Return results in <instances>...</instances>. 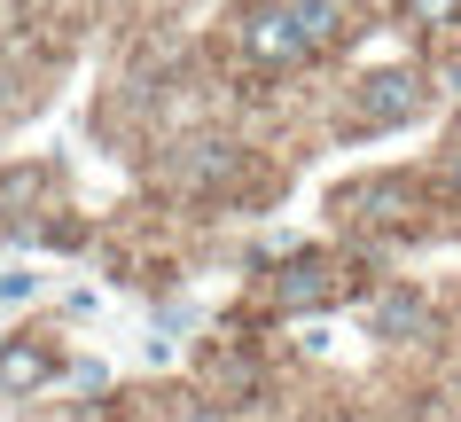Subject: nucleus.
Masks as SVG:
<instances>
[{
	"label": "nucleus",
	"instance_id": "6",
	"mask_svg": "<svg viewBox=\"0 0 461 422\" xmlns=\"http://www.w3.org/2000/svg\"><path fill=\"white\" fill-rule=\"evenodd\" d=\"M0 243H24V250H78L86 243V211L71 203L63 165H48V157L0 165Z\"/></svg>",
	"mask_w": 461,
	"mask_h": 422
},
{
	"label": "nucleus",
	"instance_id": "12",
	"mask_svg": "<svg viewBox=\"0 0 461 422\" xmlns=\"http://www.w3.org/2000/svg\"><path fill=\"white\" fill-rule=\"evenodd\" d=\"M157 422H235V415H227L212 391H195V383H172V391H157Z\"/></svg>",
	"mask_w": 461,
	"mask_h": 422
},
{
	"label": "nucleus",
	"instance_id": "1",
	"mask_svg": "<svg viewBox=\"0 0 461 422\" xmlns=\"http://www.w3.org/2000/svg\"><path fill=\"white\" fill-rule=\"evenodd\" d=\"M321 227L344 250L375 258V266H407V258H430V250L461 243L454 203L438 196V180L422 173V157L414 165L407 157H384V165H352L344 180H329Z\"/></svg>",
	"mask_w": 461,
	"mask_h": 422
},
{
	"label": "nucleus",
	"instance_id": "5",
	"mask_svg": "<svg viewBox=\"0 0 461 422\" xmlns=\"http://www.w3.org/2000/svg\"><path fill=\"white\" fill-rule=\"evenodd\" d=\"M446 110V78L422 63V55H384V63H360V71L337 86L329 102V141H399L414 125H430Z\"/></svg>",
	"mask_w": 461,
	"mask_h": 422
},
{
	"label": "nucleus",
	"instance_id": "2",
	"mask_svg": "<svg viewBox=\"0 0 461 422\" xmlns=\"http://www.w3.org/2000/svg\"><path fill=\"white\" fill-rule=\"evenodd\" d=\"M375 258L344 250L337 235H313V243H282L250 266V328H290V321H329V313H352L375 282Z\"/></svg>",
	"mask_w": 461,
	"mask_h": 422
},
{
	"label": "nucleus",
	"instance_id": "14",
	"mask_svg": "<svg viewBox=\"0 0 461 422\" xmlns=\"http://www.w3.org/2000/svg\"><path fill=\"white\" fill-rule=\"evenodd\" d=\"M24 102H32L24 71H16V63H8V55H0V125H8V118H24Z\"/></svg>",
	"mask_w": 461,
	"mask_h": 422
},
{
	"label": "nucleus",
	"instance_id": "11",
	"mask_svg": "<svg viewBox=\"0 0 461 422\" xmlns=\"http://www.w3.org/2000/svg\"><path fill=\"white\" fill-rule=\"evenodd\" d=\"M422 173L438 180V196L454 203V220H461V102L438 118V141L422 149Z\"/></svg>",
	"mask_w": 461,
	"mask_h": 422
},
{
	"label": "nucleus",
	"instance_id": "8",
	"mask_svg": "<svg viewBox=\"0 0 461 422\" xmlns=\"http://www.w3.org/2000/svg\"><path fill=\"white\" fill-rule=\"evenodd\" d=\"M195 391H212L227 415L243 422L250 407H267L274 399V352H267V328H227V337H212L203 345V360H195Z\"/></svg>",
	"mask_w": 461,
	"mask_h": 422
},
{
	"label": "nucleus",
	"instance_id": "7",
	"mask_svg": "<svg viewBox=\"0 0 461 422\" xmlns=\"http://www.w3.org/2000/svg\"><path fill=\"white\" fill-rule=\"evenodd\" d=\"M227 48H235V63H243L250 78H267V86L329 71V55H321V40L305 31L297 0H243V8L227 16Z\"/></svg>",
	"mask_w": 461,
	"mask_h": 422
},
{
	"label": "nucleus",
	"instance_id": "15",
	"mask_svg": "<svg viewBox=\"0 0 461 422\" xmlns=\"http://www.w3.org/2000/svg\"><path fill=\"white\" fill-rule=\"evenodd\" d=\"M55 422H110V407H95V399H78V407H63Z\"/></svg>",
	"mask_w": 461,
	"mask_h": 422
},
{
	"label": "nucleus",
	"instance_id": "13",
	"mask_svg": "<svg viewBox=\"0 0 461 422\" xmlns=\"http://www.w3.org/2000/svg\"><path fill=\"white\" fill-rule=\"evenodd\" d=\"M305 422H391V415H375V407H367V399H352V391H337V399H321L313 415Z\"/></svg>",
	"mask_w": 461,
	"mask_h": 422
},
{
	"label": "nucleus",
	"instance_id": "16",
	"mask_svg": "<svg viewBox=\"0 0 461 422\" xmlns=\"http://www.w3.org/2000/svg\"><path fill=\"white\" fill-rule=\"evenodd\" d=\"M454 422H461V415H454Z\"/></svg>",
	"mask_w": 461,
	"mask_h": 422
},
{
	"label": "nucleus",
	"instance_id": "4",
	"mask_svg": "<svg viewBox=\"0 0 461 422\" xmlns=\"http://www.w3.org/2000/svg\"><path fill=\"white\" fill-rule=\"evenodd\" d=\"M352 321L375 352L391 360H446L461 337V282H438V274H407V266H384L367 282V298L352 305Z\"/></svg>",
	"mask_w": 461,
	"mask_h": 422
},
{
	"label": "nucleus",
	"instance_id": "9",
	"mask_svg": "<svg viewBox=\"0 0 461 422\" xmlns=\"http://www.w3.org/2000/svg\"><path fill=\"white\" fill-rule=\"evenodd\" d=\"M71 375V352L55 345V328H8L0 337V399H48Z\"/></svg>",
	"mask_w": 461,
	"mask_h": 422
},
{
	"label": "nucleus",
	"instance_id": "3",
	"mask_svg": "<svg viewBox=\"0 0 461 422\" xmlns=\"http://www.w3.org/2000/svg\"><path fill=\"white\" fill-rule=\"evenodd\" d=\"M282 188H290V173H274L258 157V141L219 133V125H188V133H172V149H165V196L188 203V211L258 220Z\"/></svg>",
	"mask_w": 461,
	"mask_h": 422
},
{
	"label": "nucleus",
	"instance_id": "10",
	"mask_svg": "<svg viewBox=\"0 0 461 422\" xmlns=\"http://www.w3.org/2000/svg\"><path fill=\"white\" fill-rule=\"evenodd\" d=\"M391 31L414 40V55L446 78V63H461V0H391Z\"/></svg>",
	"mask_w": 461,
	"mask_h": 422
}]
</instances>
